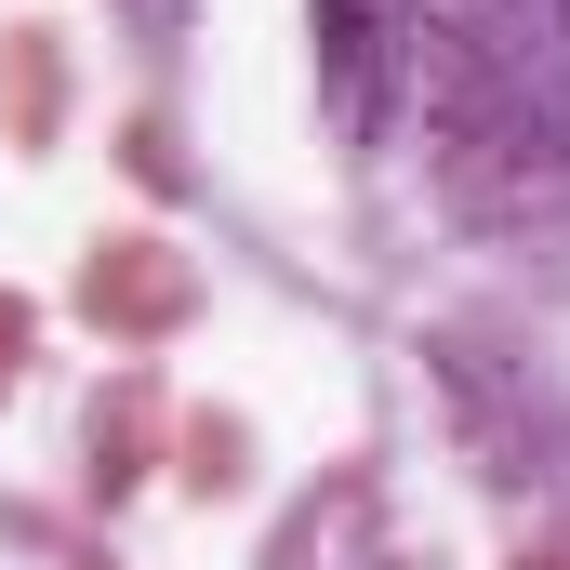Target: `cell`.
<instances>
[]
</instances>
